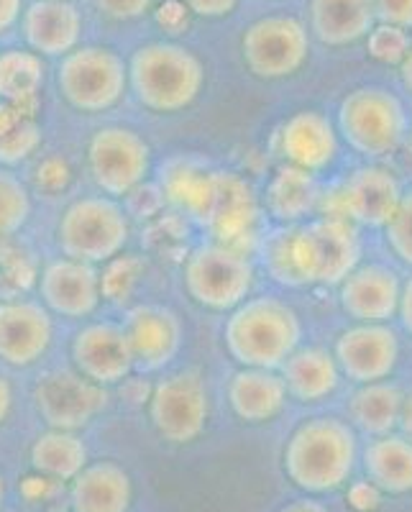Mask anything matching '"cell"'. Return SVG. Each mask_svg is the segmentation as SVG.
Returning a JSON list of instances; mask_svg holds the SVG:
<instances>
[{
  "mask_svg": "<svg viewBox=\"0 0 412 512\" xmlns=\"http://www.w3.org/2000/svg\"><path fill=\"white\" fill-rule=\"evenodd\" d=\"M359 256L354 223L325 216L297 231L279 233L267 249L269 272L285 285H341L356 269Z\"/></svg>",
  "mask_w": 412,
  "mask_h": 512,
  "instance_id": "1",
  "label": "cell"
},
{
  "mask_svg": "<svg viewBox=\"0 0 412 512\" xmlns=\"http://www.w3.org/2000/svg\"><path fill=\"white\" fill-rule=\"evenodd\" d=\"M356 464V436L338 418L302 423L285 446V474L308 495H328L349 482Z\"/></svg>",
  "mask_w": 412,
  "mask_h": 512,
  "instance_id": "2",
  "label": "cell"
},
{
  "mask_svg": "<svg viewBox=\"0 0 412 512\" xmlns=\"http://www.w3.org/2000/svg\"><path fill=\"white\" fill-rule=\"evenodd\" d=\"M300 336L297 313L274 297L244 300L226 323V346L244 369H279L297 349Z\"/></svg>",
  "mask_w": 412,
  "mask_h": 512,
  "instance_id": "3",
  "label": "cell"
},
{
  "mask_svg": "<svg viewBox=\"0 0 412 512\" xmlns=\"http://www.w3.org/2000/svg\"><path fill=\"white\" fill-rule=\"evenodd\" d=\"M128 82L149 111L177 113L200 95L205 70L190 49L157 41L136 49L128 64Z\"/></svg>",
  "mask_w": 412,
  "mask_h": 512,
  "instance_id": "4",
  "label": "cell"
},
{
  "mask_svg": "<svg viewBox=\"0 0 412 512\" xmlns=\"http://www.w3.org/2000/svg\"><path fill=\"white\" fill-rule=\"evenodd\" d=\"M57 241L67 259L85 264L111 262L128 241V218L113 198H82L64 210Z\"/></svg>",
  "mask_w": 412,
  "mask_h": 512,
  "instance_id": "5",
  "label": "cell"
},
{
  "mask_svg": "<svg viewBox=\"0 0 412 512\" xmlns=\"http://www.w3.org/2000/svg\"><path fill=\"white\" fill-rule=\"evenodd\" d=\"M59 93L82 113L108 111L123 98L128 67L116 52L103 47H82L64 54L57 72Z\"/></svg>",
  "mask_w": 412,
  "mask_h": 512,
  "instance_id": "6",
  "label": "cell"
},
{
  "mask_svg": "<svg viewBox=\"0 0 412 512\" xmlns=\"http://www.w3.org/2000/svg\"><path fill=\"white\" fill-rule=\"evenodd\" d=\"M254 267L246 251L226 244L200 246L185 264V287L208 310H233L249 297Z\"/></svg>",
  "mask_w": 412,
  "mask_h": 512,
  "instance_id": "7",
  "label": "cell"
},
{
  "mask_svg": "<svg viewBox=\"0 0 412 512\" xmlns=\"http://www.w3.org/2000/svg\"><path fill=\"white\" fill-rule=\"evenodd\" d=\"M341 134L366 157H387L405 136L400 100L382 88H361L346 95L338 111Z\"/></svg>",
  "mask_w": 412,
  "mask_h": 512,
  "instance_id": "8",
  "label": "cell"
},
{
  "mask_svg": "<svg viewBox=\"0 0 412 512\" xmlns=\"http://www.w3.org/2000/svg\"><path fill=\"white\" fill-rule=\"evenodd\" d=\"M244 62L256 77L279 80L295 75L310 54V39L305 26L292 16L259 18L246 29L241 39Z\"/></svg>",
  "mask_w": 412,
  "mask_h": 512,
  "instance_id": "9",
  "label": "cell"
},
{
  "mask_svg": "<svg viewBox=\"0 0 412 512\" xmlns=\"http://www.w3.org/2000/svg\"><path fill=\"white\" fill-rule=\"evenodd\" d=\"M149 418L159 436L169 443H190L208 423V392L198 372H180L151 390Z\"/></svg>",
  "mask_w": 412,
  "mask_h": 512,
  "instance_id": "10",
  "label": "cell"
},
{
  "mask_svg": "<svg viewBox=\"0 0 412 512\" xmlns=\"http://www.w3.org/2000/svg\"><path fill=\"white\" fill-rule=\"evenodd\" d=\"M149 159V144L128 128H100L88 146L90 175L108 198L134 192L149 172Z\"/></svg>",
  "mask_w": 412,
  "mask_h": 512,
  "instance_id": "11",
  "label": "cell"
},
{
  "mask_svg": "<svg viewBox=\"0 0 412 512\" xmlns=\"http://www.w3.org/2000/svg\"><path fill=\"white\" fill-rule=\"evenodd\" d=\"M402 200L400 182L382 167L356 169L323 198L325 218L364 226H387Z\"/></svg>",
  "mask_w": 412,
  "mask_h": 512,
  "instance_id": "12",
  "label": "cell"
},
{
  "mask_svg": "<svg viewBox=\"0 0 412 512\" xmlns=\"http://www.w3.org/2000/svg\"><path fill=\"white\" fill-rule=\"evenodd\" d=\"M36 408L54 431H77L105 408V390L80 372H52L36 384Z\"/></svg>",
  "mask_w": 412,
  "mask_h": 512,
  "instance_id": "13",
  "label": "cell"
},
{
  "mask_svg": "<svg viewBox=\"0 0 412 512\" xmlns=\"http://www.w3.org/2000/svg\"><path fill=\"white\" fill-rule=\"evenodd\" d=\"M400 356L395 331L382 323H361L343 331L336 341V364L354 382H382L392 374Z\"/></svg>",
  "mask_w": 412,
  "mask_h": 512,
  "instance_id": "14",
  "label": "cell"
},
{
  "mask_svg": "<svg viewBox=\"0 0 412 512\" xmlns=\"http://www.w3.org/2000/svg\"><path fill=\"white\" fill-rule=\"evenodd\" d=\"M72 359L77 372L100 387L121 382L136 367L126 331L113 323H93L82 328L72 344Z\"/></svg>",
  "mask_w": 412,
  "mask_h": 512,
  "instance_id": "15",
  "label": "cell"
},
{
  "mask_svg": "<svg viewBox=\"0 0 412 512\" xmlns=\"http://www.w3.org/2000/svg\"><path fill=\"white\" fill-rule=\"evenodd\" d=\"M52 333V318L41 303H0V361L11 367H29L49 349Z\"/></svg>",
  "mask_w": 412,
  "mask_h": 512,
  "instance_id": "16",
  "label": "cell"
},
{
  "mask_svg": "<svg viewBox=\"0 0 412 512\" xmlns=\"http://www.w3.org/2000/svg\"><path fill=\"white\" fill-rule=\"evenodd\" d=\"M41 300L64 318H85L100 303V274L95 264L57 259L41 274Z\"/></svg>",
  "mask_w": 412,
  "mask_h": 512,
  "instance_id": "17",
  "label": "cell"
},
{
  "mask_svg": "<svg viewBox=\"0 0 412 512\" xmlns=\"http://www.w3.org/2000/svg\"><path fill=\"white\" fill-rule=\"evenodd\" d=\"M128 344L134 351V364L146 372L162 369L167 361L175 359L182 346V323L167 308H136L128 313L126 326Z\"/></svg>",
  "mask_w": 412,
  "mask_h": 512,
  "instance_id": "18",
  "label": "cell"
},
{
  "mask_svg": "<svg viewBox=\"0 0 412 512\" xmlns=\"http://www.w3.org/2000/svg\"><path fill=\"white\" fill-rule=\"evenodd\" d=\"M21 29L31 52L64 57L80 44L82 16L70 0H36L24 11Z\"/></svg>",
  "mask_w": 412,
  "mask_h": 512,
  "instance_id": "19",
  "label": "cell"
},
{
  "mask_svg": "<svg viewBox=\"0 0 412 512\" xmlns=\"http://www.w3.org/2000/svg\"><path fill=\"white\" fill-rule=\"evenodd\" d=\"M400 282L395 272L377 267H356L341 282V308L359 323H384L400 308Z\"/></svg>",
  "mask_w": 412,
  "mask_h": 512,
  "instance_id": "20",
  "label": "cell"
},
{
  "mask_svg": "<svg viewBox=\"0 0 412 512\" xmlns=\"http://www.w3.org/2000/svg\"><path fill=\"white\" fill-rule=\"evenodd\" d=\"M336 131L333 123L318 111L295 113L279 131V152L287 164L305 172H315L336 157Z\"/></svg>",
  "mask_w": 412,
  "mask_h": 512,
  "instance_id": "21",
  "label": "cell"
},
{
  "mask_svg": "<svg viewBox=\"0 0 412 512\" xmlns=\"http://www.w3.org/2000/svg\"><path fill=\"white\" fill-rule=\"evenodd\" d=\"M134 500V484L126 469L113 461L85 464L72 479V512H128Z\"/></svg>",
  "mask_w": 412,
  "mask_h": 512,
  "instance_id": "22",
  "label": "cell"
},
{
  "mask_svg": "<svg viewBox=\"0 0 412 512\" xmlns=\"http://www.w3.org/2000/svg\"><path fill=\"white\" fill-rule=\"evenodd\" d=\"M228 402L246 423H267L285 408L287 387L274 369H241L228 384Z\"/></svg>",
  "mask_w": 412,
  "mask_h": 512,
  "instance_id": "23",
  "label": "cell"
},
{
  "mask_svg": "<svg viewBox=\"0 0 412 512\" xmlns=\"http://www.w3.org/2000/svg\"><path fill=\"white\" fill-rule=\"evenodd\" d=\"M372 0H310V29L328 47H346L374 29Z\"/></svg>",
  "mask_w": 412,
  "mask_h": 512,
  "instance_id": "24",
  "label": "cell"
},
{
  "mask_svg": "<svg viewBox=\"0 0 412 512\" xmlns=\"http://www.w3.org/2000/svg\"><path fill=\"white\" fill-rule=\"evenodd\" d=\"M366 482L382 495L412 492V441L405 436H377L364 451Z\"/></svg>",
  "mask_w": 412,
  "mask_h": 512,
  "instance_id": "25",
  "label": "cell"
},
{
  "mask_svg": "<svg viewBox=\"0 0 412 512\" xmlns=\"http://www.w3.org/2000/svg\"><path fill=\"white\" fill-rule=\"evenodd\" d=\"M279 369H282L287 395L300 402H318L338 387L336 359L318 346L295 349Z\"/></svg>",
  "mask_w": 412,
  "mask_h": 512,
  "instance_id": "26",
  "label": "cell"
},
{
  "mask_svg": "<svg viewBox=\"0 0 412 512\" xmlns=\"http://www.w3.org/2000/svg\"><path fill=\"white\" fill-rule=\"evenodd\" d=\"M400 387L389 382H369L364 384L349 402V413L356 428H361L369 436H387L400 423L402 410Z\"/></svg>",
  "mask_w": 412,
  "mask_h": 512,
  "instance_id": "27",
  "label": "cell"
},
{
  "mask_svg": "<svg viewBox=\"0 0 412 512\" xmlns=\"http://www.w3.org/2000/svg\"><path fill=\"white\" fill-rule=\"evenodd\" d=\"M88 464V448L72 431H49L36 438L31 466L44 477L72 482Z\"/></svg>",
  "mask_w": 412,
  "mask_h": 512,
  "instance_id": "28",
  "label": "cell"
},
{
  "mask_svg": "<svg viewBox=\"0 0 412 512\" xmlns=\"http://www.w3.org/2000/svg\"><path fill=\"white\" fill-rule=\"evenodd\" d=\"M318 200V187L313 177L305 169H297L292 164L282 167L269 182L267 203L274 216L282 221H297V218L308 216Z\"/></svg>",
  "mask_w": 412,
  "mask_h": 512,
  "instance_id": "29",
  "label": "cell"
},
{
  "mask_svg": "<svg viewBox=\"0 0 412 512\" xmlns=\"http://www.w3.org/2000/svg\"><path fill=\"white\" fill-rule=\"evenodd\" d=\"M44 82V62L36 52L8 49L0 54V98L11 105H34Z\"/></svg>",
  "mask_w": 412,
  "mask_h": 512,
  "instance_id": "30",
  "label": "cell"
},
{
  "mask_svg": "<svg viewBox=\"0 0 412 512\" xmlns=\"http://www.w3.org/2000/svg\"><path fill=\"white\" fill-rule=\"evenodd\" d=\"M34 105H0V164L24 162L41 144Z\"/></svg>",
  "mask_w": 412,
  "mask_h": 512,
  "instance_id": "31",
  "label": "cell"
},
{
  "mask_svg": "<svg viewBox=\"0 0 412 512\" xmlns=\"http://www.w3.org/2000/svg\"><path fill=\"white\" fill-rule=\"evenodd\" d=\"M31 216V198L26 185L11 172L0 169V239L21 231Z\"/></svg>",
  "mask_w": 412,
  "mask_h": 512,
  "instance_id": "32",
  "label": "cell"
},
{
  "mask_svg": "<svg viewBox=\"0 0 412 512\" xmlns=\"http://www.w3.org/2000/svg\"><path fill=\"white\" fill-rule=\"evenodd\" d=\"M410 52V36L405 29L379 24L369 31V54L382 64H400Z\"/></svg>",
  "mask_w": 412,
  "mask_h": 512,
  "instance_id": "33",
  "label": "cell"
},
{
  "mask_svg": "<svg viewBox=\"0 0 412 512\" xmlns=\"http://www.w3.org/2000/svg\"><path fill=\"white\" fill-rule=\"evenodd\" d=\"M387 244L402 262L412 267V192L402 195L395 216L389 218Z\"/></svg>",
  "mask_w": 412,
  "mask_h": 512,
  "instance_id": "34",
  "label": "cell"
},
{
  "mask_svg": "<svg viewBox=\"0 0 412 512\" xmlns=\"http://www.w3.org/2000/svg\"><path fill=\"white\" fill-rule=\"evenodd\" d=\"M139 272H141V262L126 256V259H116L108 264L105 274L100 277V295L108 297V300H123V297L131 292V287L136 285L139 280Z\"/></svg>",
  "mask_w": 412,
  "mask_h": 512,
  "instance_id": "35",
  "label": "cell"
},
{
  "mask_svg": "<svg viewBox=\"0 0 412 512\" xmlns=\"http://www.w3.org/2000/svg\"><path fill=\"white\" fill-rule=\"evenodd\" d=\"M93 3L103 16L113 21H134L149 11L154 0H93Z\"/></svg>",
  "mask_w": 412,
  "mask_h": 512,
  "instance_id": "36",
  "label": "cell"
},
{
  "mask_svg": "<svg viewBox=\"0 0 412 512\" xmlns=\"http://www.w3.org/2000/svg\"><path fill=\"white\" fill-rule=\"evenodd\" d=\"M372 11L382 24L412 26V0H372Z\"/></svg>",
  "mask_w": 412,
  "mask_h": 512,
  "instance_id": "37",
  "label": "cell"
},
{
  "mask_svg": "<svg viewBox=\"0 0 412 512\" xmlns=\"http://www.w3.org/2000/svg\"><path fill=\"white\" fill-rule=\"evenodd\" d=\"M351 497V505L356 507V510L361 512H372L379 507V500H382V492H379L377 487H374L372 482H359L351 487L349 492Z\"/></svg>",
  "mask_w": 412,
  "mask_h": 512,
  "instance_id": "38",
  "label": "cell"
},
{
  "mask_svg": "<svg viewBox=\"0 0 412 512\" xmlns=\"http://www.w3.org/2000/svg\"><path fill=\"white\" fill-rule=\"evenodd\" d=\"M192 13L203 18H221L238 6V0H185Z\"/></svg>",
  "mask_w": 412,
  "mask_h": 512,
  "instance_id": "39",
  "label": "cell"
},
{
  "mask_svg": "<svg viewBox=\"0 0 412 512\" xmlns=\"http://www.w3.org/2000/svg\"><path fill=\"white\" fill-rule=\"evenodd\" d=\"M21 8H24V0H0V34H6L8 29L16 26V21L21 18Z\"/></svg>",
  "mask_w": 412,
  "mask_h": 512,
  "instance_id": "40",
  "label": "cell"
},
{
  "mask_svg": "<svg viewBox=\"0 0 412 512\" xmlns=\"http://www.w3.org/2000/svg\"><path fill=\"white\" fill-rule=\"evenodd\" d=\"M397 313H400L402 318V326L412 333V277L400 290V308H397Z\"/></svg>",
  "mask_w": 412,
  "mask_h": 512,
  "instance_id": "41",
  "label": "cell"
},
{
  "mask_svg": "<svg viewBox=\"0 0 412 512\" xmlns=\"http://www.w3.org/2000/svg\"><path fill=\"white\" fill-rule=\"evenodd\" d=\"M405 433L407 441H412V392L407 397H402V410H400V423H397Z\"/></svg>",
  "mask_w": 412,
  "mask_h": 512,
  "instance_id": "42",
  "label": "cell"
},
{
  "mask_svg": "<svg viewBox=\"0 0 412 512\" xmlns=\"http://www.w3.org/2000/svg\"><path fill=\"white\" fill-rule=\"evenodd\" d=\"M11 402H13L11 384H8L6 377H0V423L8 418V413H11Z\"/></svg>",
  "mask_w": 412,
  "mask_h": 512,
  "instance_id": "43",
  "label": "cell"
},
{
  "mask_svg": "<svg viewBox=\"0 0 412 512\" xmlns=\"http://www.w3.org/2000/svg\"><path fill=\"white\" fill-rule=\"evenodd\" d=\"M279 512H331V510L315 500H295V502H290V505L282 507Z\"/></svg>",
  "mask_w": 412,
  "mask_h": 512,
  "instance_id": "44",
  "label": "cell"
},
{
  "mask_svg": "<svg viewBox=\"0 0 412 512\" xmlns=\"http://www.w3.org/2000/svg\"><path fill=\"white\" fill-rule=\"evenodd\" d=\"M400 75H402V82H405V88L412 93V47L410 52L405 54V59L400 62Z\"/></svg>",
  "mask_w": 412,
  "mask_h": 512,
  "instance_id": "45",
  "label": "cell"
},
{
  "mask_svg": "<svg viewBox=\"0 0 412 512\" xmlns=\"http://www.w3.org/2000/svg\"><path fill=\"white\" fill-rule=\"evenodd\" d=\"M3 497H6V482L0 477V505H3Z\"/></svg>",
  "mask_w": 412,
  "mask_h": 512,
  "instance_id": "46",
  "label": "cell"
}]
</instances>
